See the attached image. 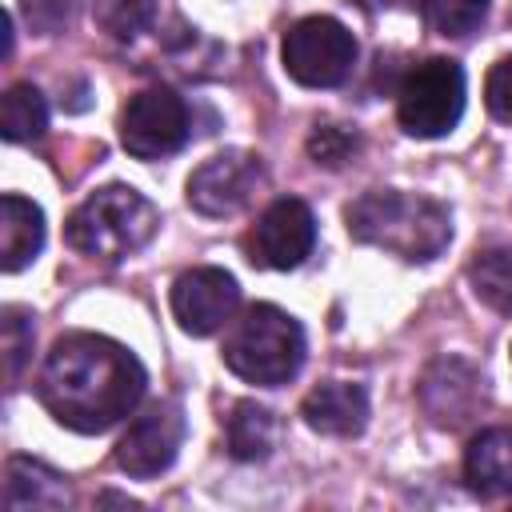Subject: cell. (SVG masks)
<instances>
[{
  "instance_id": "1",
  "label": "cell",
  "mask_w": 512,
  "mask_h": 512,
  "mask_svg": "<svg viewBox=\"0 0 512 512\" xmlns=\"http://www.w3.org/2000/svg\"><path fill=\"white\" fill-rule=\"evenodd\" d=\"M148 372L120 340L100 332H68L44 356L36 392L48 416L80 436H100L144 400Z\"/></svg>"
},
{
  "instance_id": "2",
  "label": "cell",
  "mask_w": 512,
  "mask_h": 512,
  "mask_svg": "<svg viewBox=\"0 0 512 512\" xmlns=\"http://www.w3.org/2000/svg\"><path fill=\"white\" fill-rule=\"evenodd\" d=\"M352 240L376 244L396 252L408 264H424L440 256V248L452 240V220L448 208H440L428 196H408L396 188H372L360 200L348 204L344 212Z\"/></svg>"
},
{
  "instance_id": "3",
  "label": "cell",
  "mask_w": 512,
  "mask_h": 512,
  "mask_svg": "<svg viewBox=\"0 0 512 512\" xmlns=\"http://www.w3.org/2000/svg\"><path fill=\"white\" fill-rule=\"evenodd\" d=\"M156 224H160V216L148 196H140L128 184H108L76 204V212L64 224V240L80 256L116 264V260L140 252L156 236Z\"/></svg>"
},
{
  "instance_id": "4",
  "label": "cell",
  "mask_w": 512,
  "mask_h": 512,
  "mask_svg": "<svg viewBox=\"0 0 512 512\" xmlns=\"http://www.w3.org/2000/svg\"><path fill=\"white\" fill-rule=\"evenodd\" d=\"M304 328L276 304H252L224 336V368L248 384L280 388L304 368Z\"/></svg>"
},
{
  "instance_id": "5",
  "label": "cell",
  "mask_w": 512,
  "mask_h": 512,
  "mask_svg": "<svg viewBox=\"0 0 512 512\" xmlns=\"http://www.w3.org/2000/svg\"><path fill=\"white\" fill-rule=\"evenodd\" d=\"M464 116V68L448 56H428L396 88V120L416 140L448 136Z\"/></svg>"
},
{
  "instance_id": "6",
  "label": "cell",
  "mask_w": 512,
  "mask_h": 512,
  "mask_svg": "<svg viewBox=\"0 0 512 512\" xmlns=\"http://www.w3.org/2000/svg\"><path fill=\"white\" fill-rule=\"evenodd\" d=\"M356 36L336 16H304L284 32L280 60L300 88H340L356 68Z\"/></svg>"
},
{
  "instance_id": "7",
  "label": "cell",
  "mask_w": 512,
  "mask_h": 512,
  "mask_svg": "<svg viewBox=\"0 0 512 512\" xmlns=\"http://www.w3.org/2000/svg\"><path fill=\"white\" fill-rule=\"evenodd\" d=\"M188 136H192V108L168 84L136 92L120 112V144L136 160H164L180 152Z\"/></svg>"
},
{
  "instance_id": "8",
  "label": "cell",
  "mask_w": 512,
  "mask_h": 512,
  "mask_svg": "<svg viewBox=\"0 0 512 512\" xmlns=\"http://www.w3.org/2000/svg\"><path fill=\"white\" fill-rule=\"evenodd\" d=\"M316 248V216L304 200L296 196H280L272 200L260 220L252 224V232L244 236V252L256 268H300Z\"/></svg>"
},
{
  "instance_id": "9",
  "label": "cell",
  "mask_w": 512,
  "mask_h": 512,
  "mask_svg": "<svg viewBox=\"0 0 512 512\" xmlns=\"http://www.w3.org/2000/svg\"><path fill=\"white\" fill-rule=\"evenodd\" d=\"M264 188V164L260 156L244 148L216 152L188 176V204L200 216H236L252 204V196Z\"/></svg>"
},
{
  "instance_id": "10",
  "label": "cell",
  "mask_w": 512,
  "mask_h": 512,
  "mask_svg": "<svg viewBox=\"0 0 512 512\" xmlns=\"http://www.w3.org/2000/svg\"><path fill=\"white\" fill-rule=\"evenodd\" d=\"M180 444H184V416H180V408L172 400H156L120 436L116 464H120V472H128L136 480H152V476L172 468Z\"/></svg>"
},
{
  "instance_id": "11",
  "label": "cell",
  "mask_w": 512,
  "mask_h": 512,
  "mask_svg": "<svg viewBox=\"0 0 512 512\" xmlns=\"http://www.w3.org/2000/svg\"><path fill=\"white\" fill-rule=\"evenodd\" d=\"M240 308V284L232 272L200 264L176 276L172 284V316L188 336L220 332Z\"/></svg>"
},
{
  "instance_id": "12",
  "label": "cell",
  "mask_w": 512,
  "mask_h": 512,
  "mask_svg": "<svg viewBox=\"0 0 512 512\" xmlns=\"http://www.w3.org/2000/svg\"><path fill=\"white\" fill-rule=\"evenodd\" d=\"M484 380L476 376L472 364L456 360V356H444L436 360L424 380H420V404L424 412L432 416V424L440 428H460L464 420L476 416V408L484 404Z\"/></svg>"
},
{
  "instance_id": "13",
  "label": "cell",
  "mask_w": 512,
  "mask_h": 512,
  "mask_svg": "<svg viewBox=\"0 0 512 512\" xmlns=\"http://www.w3.org/2000/svg\"><path fill=\"white\" fill-rule=\"evenodd\" d=\"M300 416L320 436H360L368 424V392L364 384H352V380L316 384L304 396Z\"/></svg>"
},
{
  "instance_id": "14",
  "label": "cell",
  "mask_w": 512,
  "mask_h": 512,
  "mask_svg": "<svg viewBox=\"0 0 512 512\" xmlns=\"http://www.w3.org/2000/svg\"><path fill=\"white\" fill-rule=\"evenodd\" d=\"M464 480L480 500H496V496L512 492V428L496 424L468 440Z\"/></svg>"
},
{
  "instance_id": "15",
  "label": "cell",
  "mask_w": 512,
  "mask_h": 512,
  "mask_svg": "<svg viewBox=\"0 0 512 512\" xmlns=\"http://www.w3.org/2000/svg\"><path fill=\"white\" fill-rule=\"evenodd\" d=\"M44 248V212L28 196L8 192L0 200V268L20 272Z\"/></svg>"
},
{
  "instance_id": "16",
  "label": "cell",
  "mask_w": 512,
  "mask_h": 512,
  "mask_svg": "<svg viewBox=\"0 0 512 512\" xmlns=\"http://www.w3.org/2000/svg\"><path fill=\"white\" fill-rule=\"evenodd\" d=\"M72 500L64 476L32 456H12L4 464V508H64Z\"/></svg>"
},
{
  "instance_id": "17",
  "label": "cell",
  "mask_w": 512,
  "mask_h": 512,
  "mask_svg": "<svg viewBox=\"0 0 512 512\" xmlns=\"http://www.w3.org/2000/svg\"><path fill=\"white\" fill-rule=\"evenodd\" d=\"M276 436H280V424H276L272 408H264L256 400L232 404V412L224 420V448L232 460H240V464L268 460L276 448Z\"/></svg>"
},
{
  "instance_id": "18",
  "label": "cell",
  "mask_w": 512,
  "mask_h": 512,
  "mask_svg": "<svg viewBox=\"0 0 512 512\" xmlns=\"http://www.w3.org/2000/svg\"><path fill=\"white\" fill-rule=\"evenodd\" d=\"M48 128V100L36 84H12L0 100V132L8 144L40 140Z\"/></svg>"
},
{
  "instance_id": "19",
  "label": "cell",
  "mask_w": 512,
  "mask_h": 512,
  "mask_svg": "<svg viewBox=\"0 0 512 512\" xmlns=\"http://www.w3.org/2000/svg\"><path fill=\"white\" fill-rule=\"evenodd\" d=\"M468 280L476 300H484L492 312L512 316V248H484L468 264Z\"/></svg>"
},
{
  "instance_id": "20",
  "label": "cell",
  "mask_w": 512,
  "mask_h": 512,
  "mask_svg": "<svg viewBox=\"0 0 512 512\" xmlns=\"http://www.w3.org/2000/svg\"><path fill=\"white\" fill-rule=\"evenodd\" d=\"M0 332H4V376H8V388L20 380L28 356H32V340H36V324H32V312L20 308V304H8L0 312Z\"/></svg>"
},
{
  "instance_id": "21",
  "label": "cell",
  "mask_w": 512,
  "mask_h": 512,
  "mask_svg": "<svg viewBox=\"0 0 512 512\" xmlns=\"http://www.w3.org/2000/svg\"><path fill=\"white\" fill-rule=\"evenodd\" d=\"M420 4L428 28L440 36H472L488 16V0H420Z\"/></svg>"
},
{
  "instance_id": "22",
  "label": "cell",
  "mask_w": 512,
  "mask_h": 512,
  "mask_svg": "<svg viewBox=\"0 0 512 512\" xmlns=\"http://www.w3.org/2000/svg\"><path fill=\"white\" fill-rule=\"evenodd\" d=\"M96 20L112 40H136L156 20V0H96Z\"/></svg>"
},
{
  "instance_id": "23",
  "label": "cell",
  "mask_w": 512,
  "mask_h": 512,
  "mask_svg": "<svg viewBox=\"0 0 512 512\" xmlns=\"http://www.w3.org/2000/svg\"><path fill=\"white\" fill-rule=\"evenodd\" d=\"M360 152V132L348 124H316L308 136V156L324 168H344Z\"/></svg>"
},
{
  "instance_id": "24",
  "label": "cell",
  "mask_w": 512,
  "mask_h": 512,
  "mask_svg": "<svg viewBox=\"0 0 512 512\" xmlns=\"http://www.w3.org/2000/svg\"><path fill=\"white\" fill-rule=\"evenodd\" d=\"M484 104H488V112L496 120L512 124V56L492 64V72L484 80Z\"/></svg>"
},
{
  "instance_id": "25",
  "label": "cell",
  "mask_w": 512,
  "mask_h": 512,
  "mask_svg": "<svg viewBox=\"0 0 512 512\" xmlns=\"http://www.w3.org/2000/svg\"><path fill=\"white\" fill-rule=\"evenodd\" d=\"M24 8H28V24H32L36 32L52 36V32H60V28L72 20L76 0H24Z\"/></svg>"
},
{
  "instance_id": "26",
  "label": "cell",
  "mask_w": 512,
  "mask_h": 512,
  "mask_svg": "<svg viewBox=\"0 0 512 512\" xmlns=\"http://www.w3.org/2000/svg\"><path fill=\"white\" fill-rule=\"evenodd\" d=\"M376 4H392V0H376Z\"/></svg>"
}]
</instances>
